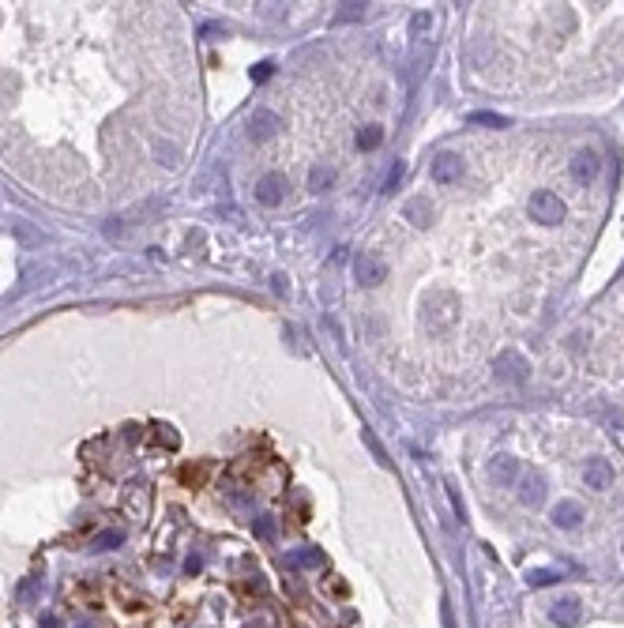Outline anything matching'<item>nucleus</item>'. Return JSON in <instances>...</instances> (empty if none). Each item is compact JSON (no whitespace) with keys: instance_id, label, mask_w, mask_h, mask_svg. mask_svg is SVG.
Instances as JSON below:
<instances>
[{"instance_id":"2eb2a0df","label":"nucleus","mask_w":624,"mask_h":628,"mask_svg":"<svg viewBox=\"0 0 624 628\" xmlns=\"http://www.w3.org/2000/svg\"><path fill=\"white\" fill-rule=\"evenodd\" d=\"M380 140H384V128H380V124H365V128H358V147H361V151H376Z\"/></svg>"},{"instance_id":"9d476101","label":"nucleus","mask_w":624,"mask_h":628,"mask_svg":"<svg viewBox=\"0 0 624 628\" xmlns=\"http://www.w3.org/2000/svg\"><path fill=\"white\" fill-rule=\"evenodd\" d=\"M353 275H358L361 286H376V282H384L387 264L380 260V256H358V264H353Z\"/></svg>"},{"instance_id":"6ab92c4d","label":"nucleus","mask_w":624,"mask_h":628,"mask_svg":"<svg viewBox=\"0 0 624 628\" xmlns=\"http://www.w3.org/2000/svg\"><path fill=\"white\" fill-rule=\"evenodd\" d=\"M120 542H125V534H120V531H102L95 538V549H117Z\"/></svg>"},{"instance_id":"f257e3e1","label":"nucleus","mask_w":624,"mask_h":628,"mask_svg":"<svg viewBox=\"0 0 624 628\" xmlns=\"http://www.w3.org/2000/svg\"><path fill=\"white\" fill-rule=\"evenodd\" d=\"M527 211H530V218L534 223H542V226H561L564 223V200L557 196V192H549V188H538L534 196H530V203H527Z\"/></svg>"},{"instance_id":"f3484780","label":"nucleus","mask_w":624,"mask_h":628,"mask_svg":"<svg viewBox=\"0 0 624 628\" xmlns=\"http://www.w3.org/2000/svg\"><path fill=\"white\" fill-rule=\"evenodd\" d=\"M561 579V572H553V568H534V572H527V583L530 587H549V583H557Z\"/></svg>"},{"instance_id":"4be33fe9","label":"nucleus","mask_w":624,"mask_h":628,"mask_svg":"<svg viewBox=\"0 0 624 628\" xmlns=\"http://www.w3.org/2000/svg\"><path fill=\"white\" fill-rule=\"evenodd\" d=\"M429 26H433V15H429V12H417V15H414V34H425Z\"/></svg>"},{"instance_id":"f03ea898","label":"nucleus","mask_w":624,"mask_h":628,"mask_svg":"<svg viewBox=\"0 0 624 628\" xmlns=\"http://www.w3.org/2000/svg\"><path fill=\"white\" fill-rule=\"evenodd\" d=\"M493 376L504 384H523L527 380V357L515 354V350H504V354L493 362Z\"/></svg>"},{"instance_id":"ddd939ff","label":"nucleus","mask_w":624,"mask_h":628,"mask_svg":"<svg viewBox=\"0 0 624 628\" xmlns=\"http://www.w3.org/2000/svg\"><path fill=\"white\" fill-rule=\"evenodd\" d=\"M572 177L579 184H591L594 177H598V154L586 151V147H583V151H575L572 154Z\"/></svg>"},{"instance_id":"6e6552de","label":"nucleus","mask_w":624,"mask_h":628,"mask_svg":"<svg viewBox=\"0 0 624 628\" xmlns=\"http://www.w3.org/2000/svg\"><path fill=\"white\" fill-rule=\"evenodd\" d=\"M282 196H286V177L282 173H264L256 184V200L264 203V207H278Z\"/></svg>"},{"instance_id":"f8f14e48","label":"nucleus","mask_w":624,"mask_h":628,"mask_svg":"<svg viewBox=\"0 0 624 628\" xmlns=\"http://www.w3.org/2000/svg\"><path fill=\"white\" fill-rule=\"evenodd\" d=\"M403 218H406V223L414 226V230H425V226L433 223V203L425 200V196L406 200V203H403Z\"/></svg>"},{"instance_id":"0eeeda50","label":"nucleus","mask_w":624,"mask_h":628,"mask_svg":"<svg viewBox=\"0 0 624 628\" xmlns=\"http://www.w3.org/2000/svg\"><path fill=\"white\" fill-rule=\"evenodd\" d=\"M549 621L561 625V628H575L583 621V602H579V598H572V595H564L561 602L549 606Z\"/></svg>"},{"instance_id":"7ed1b4c3","label":"nucleus","mask_w":624,"mask_h":628,"mask_svg":"<svg viewBox=\"0 0 624 628\" xmlns=\"http://www.w3.org/2000/svg\"><path fill=\"white\" fill-rule=\"evenodd\" d=\"M429 177L436 181V184H455L463 177V159L455 151H440V154H433V162H429Z\"/></svg>"},{"instance_id":"20e7f679","label":"nucleus","mask_w":624,"mask_h":628,"mask_svg":"<svg viewBox=\"0 0 624 628\" xmlns=\"http://www.w3.org/2000/svg\"><path fill=\"white\" fill-rule=\"evenodd\" d=\"M486 474H489V482L500 485V489L515 485L519 482V459L515 456H493L486 463Z\"/></svg>"},{"instance_id":"5701e85b","label":"nucleus","mask_w":624,"mask_h":628,"mask_svg":"<svg viewBox=\"0 0 624 628\" xmlns=\"http://www.w3.org/2000/svg\"><path fill=\"white\" fill-rule=\"evenodd\" d=\"M267 76H271V61H259L256 68H253V79H256V83H264Z\"/></svg>"},{"instance_id":"4468645a","label":"nucleus","mask_w":624,"mask_h":628,"mask_svg":"<svg viewBox=\"0 0 624 628\" xmlns=\"http://www.w3.org/2000/svg\"><path fill=\"white\" fill-rule=\"evenodd\" d=\"M309 188L312 192L335 188V170H331V166H312V170H309Z\"/></svg>"},{"instance_id":"9b49d317","label":"nucleus","mask_w":624,"mask_h":628,"mask_svg":"<svg viewBox=\"0 0 624 628\" xmlns=\"http://www.w3.org/2000/svg\"><path fill=\"white\" fill-rule=\"evenodd\" d=\"M278 128H282V117L271 113V109H256V113L248 117V132H253V140H271Z\"/></svg>"},{"instance_id":"aec40b11","label":"nucleus","mask_w":624,"mask_h":628,"mask_svg":"<svg viewBox=\"0 0 624 628\" xmlns=\"http://www.w3.org/2000/svg\"><path fill=\"white\" fill-rule=\"evenodd\" d=\"M470 124H493V128H504V124H508V117H500V113H470Z\"/></svg>"},{"instance_id":"b1692460","label":"nucleus","mask_w":624,"mask_h":628,"mask_svg":"<svg viewBox=\"0 0 624 628\" xmlns=\"http://www.w3.org/2000/svg\"><path fill=\"white\" fill-rule=\"evenodd\" d=\"M200 568H203V557H189V561H184V572H189V576H192V572H200Z\"/></svg>"},{"instance_id":"a211bd4d","label":"nucleus","mask_w":624,"mask_h":628,"mask_svg":"<svg viewBox=\"0 0 624 628\" xmlns=\"http://www.w3.org/2000/svg\"><path fill=\"white\" fill-rule=\"evenodd\" d=\"M403 177H406V166H403V162H395V166H391V173H387V181H384V188H380V192H384V196H391V192L399 188V181H403Z\"/></svg>"},{"instance_id":"423d86ee","label":"nucleus","mask_w":624,"mask_h":628,"mask_svg":"<svg viewBox=\"0 0 624 628\" xmlns=\"http://www.w3.org/2000/svg\"><path fill=\"white\" fill-rule=\"evenodd\" d=\"M583 485L594 489V493H605V489L613 485L609 459H586V463H583Z\"/></svg>"},{"instance_id":"412c9836","label":"nucleus","mask_w":624,"mask_h":628,"mask_svg":"<svg viewBox=\"0 0 624 628\" xmlns=\"http://www.w3.org/2000/svg\"><path fill=\"white\" fill-rule=\"evenodd\" d=\"M154 154H158V162H166V166H177L181 159H177V147L173 143H154Z\"/></svg>"},{"instance_id":"dca6fc26","label":"nucleus","mask_w":624,"mask_h":628,"mask_svg":"<svg viewBox=\"0 0 624 628\" xmlns=\"http://www.w3.org/2000/svg\"><path fill=\"white\" fill-rule=\"evenodd\" d=\"M290 565H297V568H316V565H323V553H320V549H297V553H290Z\"/></svg>"},{"instance_id":"a878e982","label":"nucleus","mask_w":624,"mask_h":628,"mask_svg":"<svg viewBox=\"0 0 624 628\" xmlns=\"http://www.w3.org/2000/svg\"><path fill=\"white\" fill-rule=\"evenodd\" d=\"M275 290H278V293H286V290H290V282H286V275H275Z\"/></svg>"},{"instance_id":"39448f33","label":"nucleus","mask_w":624,"mask_h":628,"mask_svg":"<svg viewBox=\"0 0 624 628\" xmlns=\"http://www.w3.org/2000/svg\"><path fill=\"white\" fill-rule=\"evenodd\" d=\"M515 485H519V501H523L527 508H538L545 501V474L542 470H523Z\"/></svg>"},{"instance_id":"1a4fd4ad","label":"nucleus","mask_w":624,"mask_h":628,"mask_svg":"<svg viewBox=\"0 0 624 628\" xmlns=\"http://www.w3.org/2000/svg\"><path fill=\"white\" fill-rule=\"evenodd\" d=\"M583 520H586V512H583V504H579V501H557V504H553V527H561V531H575Z\"/></svg>"},{"instance_id":"393cba45","label":"nucleus","mask_w":624,"mask_h":628,"mask_svg":"<svg viewBox=\"0 0 624 628\" xmlns=\"http://www.w3.org/2000/svg\"><path fill=\"white\" fill-rule=\"evenodd\" d=\"M256 534H259V538H271V520H259V523H256Z\"/></svg>"}]
</instances>
